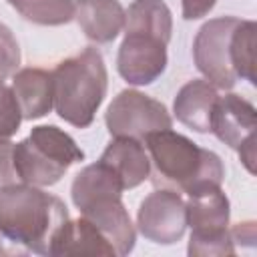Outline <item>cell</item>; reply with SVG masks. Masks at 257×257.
Wrapping results in <instances>:
<instances>
[{
  "label": "cell",
  "mask_w": 257,
  "mask_h": 257,
  "mask_svg": "<svg viewBox=\"0 0 257 257\" xmlns=\"http://www.w3.org/2000/svg\"><path fill=\"white\" fill-rule=\"evenodd\" d=\"M143 143L151 161L149 177L155 187L187 195L203 187H221L225 177L221 157L199 147L189 137L163 128L147 135Z\"/></svg>",
  "instance_id": "cell-1"
},
{
  "label": "cell",
  "mask_w": 257,
  "mask_h": 257,
  "mask_svg": "<svg viewBox=\"0 0 257 257\" xmlns=\"http://www.w3.org/2000/svg\"><path fill=\"white\" fill-rule=\"evenodd\" d=\"M66 205L28 183L0 189V231L28 255H50V247L68 221Z\"/></svg>",
  "instance_id": "cell-2"
},
{
  "label": "cell",
  "mask_w": 257,
  "mask_h": 257,
  "mask_svg": "<svg viewBox=\"0 0 257 257\" xmlns=\"http://www.w3.org/2000/svg\"><path fill=\"white\" fill-rule=\"evenodd\" d=\"M122 191L120 179L102 161L76 173L70 187L74 207L108 239L120 257L128 255L137 241L135 225L122 203Z\"/></svg>",
  "instance_id": "cell-3"
},
{
  "label": "cell",
  "mask_w": 257,
  "mask_h": 257,
  "mask_svg": "<svg viewBox=\"0 0 257 257\" xmlns=\"http://www.w3.org/2000/svg\"><path fill=\"white\" fill-rule=\"evenodd\" d=\"M50 74L58 116L76 128L90 126L108 86L102 54L94 46H86L76 56L60 60Z\"/></svg>",
  "instance_id": "cell-4"
},
{
  "label": "cell",
  "mask_w": 257,
  "mask_h": 257,
  "mask_svg": "<svg viewBox=\"0 0 257 257\" xmlns=\"http://www.w3.org/2000/svg\"><path fill=\"white\" fill-rule=\"evenodd\" d=\"M12 159L20 183L50 187L58 183L72 165L84 161V153L62 128L38 124L24 141L14 145Z\"/></svg>",
  "instance_id": "cell-5"
},
{
  "label": "cell",
  "mask_w": 257,
  "mask_h": 257,
  "mask_svg": "<svg viewBox=\"0 0 257 257\" xmlns=\"http://www.w3.org/2000/svg\"><path fill=\"white\" fill-rule=\"evenodd\" d=\"M187 227H191L187 253L191 257L235 255V243L229 235L231 207L221 187H203L189 195Z\"/></svg>",
  "instance_id": "cell-6"
},
{
  "label": "cell",
  "mask_w": 257,
  "mask_h": 257,
  "mask_svg": "<svg viewBox=\"0 0 257 257\" xmlns=\"http://www.w3.org/2000/svg\"><path fill=\"white\" fill-rule=\"evenodd\" d=\"M104 122L110 137H128L141 143L147 135L173 126L167 106L135 88H124L112 98L106 108Z\"/></svg>",
  "instance_id": "cell-7"
},
{
  "label": "cell",
  "mask_w": 257,
  "mask_h": 257,
  "mask_svg": "<svg viewBox=\"0 0 257 257\" xmlns=\"http://www.w3.org/2000/svg\"><path fill=\"white\" fill-rule=\"evenodd\" d=\"M241 18L219 16L205 22L193 40V58L199 72L213 86L229 90L237 82L231 58V40Z\"/></svg>",
  "instance_id": "cell-8"
},
{
  "label": "cell",
  "mask_w": 257,
  "mask_h": 257,
  "mask_svg": "<svg viewBox=\"0 0 257 257\" xmlns=\"http://www.w3.org/2000/svg\"><path fill=\"white\" fill-rule=\"evenodd\" d=\"M137 227L145 239L157 245L181 241L187 229V205L181 193L163 187L149 193L137 211Z\"/></svg>",
  "instance_id": "cell-9"
},
{
  "label": "cell",
  "mask_w": 257,
  "mask_h": 257,
  "mask_svg": "<svg viewBox=\"0 0 257 257\" xmlns=\"http://www.w3.org/2000/svg\"><path fill=\"white\" fill-rule=\"evenodd\" d=\"M167 40L145 30H124L116 54L118 74L133 86L155 82L167 68Z\"/></svg>",
  "instance_id": "cell-10"
},
{
  "label": "cell",
  "mask_w": 257,
  "mask_h": 257,
  "mask_svg": "<svg viewBox=\"0 0 257 257\" xmlns=\"http://www.w3.org/2000/svg\"><path fill=\"white\" fill-rule=\"evenodd\" d=\"M257 110L241 94L229 92L219 96L211 114V133L229 149L239 151L247 141L255 139Z\"/></svg>",
  "instance_id": "cell-11"
},
{
  "label": "cell",
  "mask_w": 257,
  "mask_h": 257,
  "mask_svg": "<svg viewBox=\"0 0 257 257\" xmlns=\"http://www.w3.org/2000/svg\"><path fill=\"white\" fill-rule=\"evenodd\" d=\"M74 18L90 42L108 44L124 28L126 12L118 0H76Z\"/></svg>",
  "instance_id": "cell-12"
},
{
  "label": "cell",
  "mask_w": 257,
  "mask_h": 257,
  "mask_svg": "<svg viewBox=\"0 0 257 257\" xmlns=\"http://www.w3.org/2000/svg\"><path fill=\"white\" fill-rule=\"evenodd\" d=\"M98 161H102L116 173L124 191L139 187L151 175V161L147 149L137 139L112 137V141L106 145Z\"/></svg>",
  "instance_id": "cell-13"
},
{
  "label": "cell",
  "mask_w": 257,
  "mask_h": 257,
  "mask_svg": "<svg viewBox=\"0 0 257 257\" xmlns=\"http://www.w3.org/2000/svg\"><path fill=\"white\" fill-rule=\"evenodd\" d=\"M217 98V86L205 78H193L179 88L173 100V112L185 126L197 133H211V114Z\"/></svg>",
  "instance_id": "cell-14"
},
{
  "label": "cell",
  "mask_w": 257,
  "mask_h": 257,
  "mask_svg": "<svg viewBox=\"0 0 257 257\" xmlns=\"http://www.w3.org/2000/svg\"><path fill=\"white\" fill-rule=\"evenodd\" d=\"M12 92L24 120H34L48 114L54 106L52 74L44 68L28 66L12 74Z\"/></svg>",
  "instance_id": "cell-15"
},
{
  "label": "cell",
  "mask_w": 257,
  "mask_h": 257,
  "mask_svg": "<svg viewBox=\"0 0 257 257\" xmlns=\"http://www.w3.org/2000/svg\"><path fill=\"white\" fill-rule=\"evenodd\" d=\"M50 255L62 257V255H104L112 257L116 255L114 247L108 243V239L86 219H74L66 221L58 235L52 241Z\"/></svg>",
  "instance_id": "cell-16"
},
{
  "label": "cell",
  "mask_w": 257,
  "mask_h": 257,
  "mask_svg": "<svg viewBox=\"0 0 257 257\" xmlns=\"http://www.w3.org/2000/svg\"><path fill=\"white\" fill-rule=\"evenodd\" d=\"M124 30L153 32L167 42L173 34V16L163 0H135L124 18Z\"/></svg>",
  "instance_id": "cell-17"
},
{
  "label": "cell",
  "mask_w": 257,
  "mask_h": 257,
  "mask_svg": "<svg viewBox=\"0 0 257 257\" xmlns=\"http://www.w3.org/2000/svg\"><path fill=\"white\" fill-rule=\"evenodd\" d=\"M8 4L38 26H62L74 20V0H8Z\"/></svg>",
  "instance_id": "cell-18"
},
{
  "label": "cell",
  "mask_w": 257,
  "mask_h": 257,
  "mask_svg": "<svg viewBox=\"0 0 257 257\" xmlns=\"http://www.w3.org/2000/svg\"><path fill=\"white\" fill-rule=\"evenodd\" d=\"M255 34L257 24L253 20H239L231 40V58L237 78L255 84Z\"/></svg>",
  "instance_id": "cell-19"
},
{
  "label": "cell",
  "mask_w": 257,
  "mask_h": 257,
  "mask_svg": "<svg viewBox=\"0 0 257 257\" xmlns=\"http://www.w3.org/2000/svg\"><path fill=\"white\" fill-rule=\"evenodd\" d=\"M22 120L24 118L12 88L0 80V143L10 141L18 133Z\"/></svg>",
  "instance_id": "cell-20"
},
{
  "label": "cell",
  "mask_w": 257,
  "mask_h": 257,
  "mask_svg": "<svg viewBox=\"0 0 257 257\" xmlns=\"http://www.w3.org/2000/svg\"><path fill=\"white\" fill-rule=\"evenodd\" d=\"M20 66V46L12 30L0 22V80L12 76Z\"/></svg>",
  "instance_id": "cell-21"
},
{
  "label": "cell",
  "mask_w": 257,
  "mask_h": 257,
  "mask_svg": "<svg viewBox=\"0 0 257 257\" xmlns=\"http://www.w3.org/2000/svg\"><path fill=\"white\" fill-rule=\"evenodd\" d=\"M12 151H14V143H10V141L0 143V189L14 185V183H20L16 169H14Z\"/></svg>",
  "instance_id": "cell-22"
},
{
  "label": "cell",
  "mask_w": 257,
  "mask_h": 257,
  "mask_svg": "<svg viewBox=\"0 0 257 257\" xmlns=\"http://www.w3.org/2000/svg\"><path fill=\"white\" fill-rule=\"evenodd\" d=\"M217 0H181V10L185 20H197L207 16L215 8Z\"/></svg>",
  "instance_id": "cell-23"
},
{
  "label": "cell",
  "mask_w": 257,
  "mask_h": 257,
  "mask_svg": "<svg viewBox=\"0 0 257 257\" xmlns=\"http://www.w3.org/2000/svg\"><path fill=\"white\" fill-rule=\"evenodd\" d=\"M231 241L233 243H241L245 247H253L255 245V223L253 221H245V223H237L229 229Z\"/></svg>",
  "instance_id": "cell-24"
},
{
  "label": "cell",
  "mask_w": 257,
  "mask_h": 257,
  "mask_svg": "<svg viewBox=\"0 0 257 257\" xmlns=\"http://www.w3.org/2000/svg\"><path fill=\"white\" fill-rule=\"evenodd\" d=\"M14 255H28L20 245L10 241L2 231H0V257H14Z\"/></svg>",
  "instance_id": "cell-25"
}]
</instances>
